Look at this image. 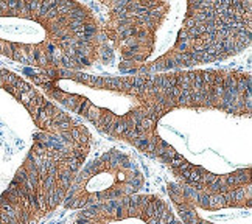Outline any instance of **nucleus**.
I'll use <instances>...</instances> for the list:
<instances>
[{
	"label": "nucleus",
	"mask_w": 252,
	"mask_h": 224,
	"mask_svg": "<svg viewBox=\"0 0 252 224\" xmlns=\"http://www.w3.org/2000/svg\"><path fill=\"white\" fill-rule=\"evenodd\" d=\"M48 100L86 118L100 132L129 144L168 167L181 153L158 132L176 109H212L251 117L252 77L232 69H191L153 75H91L25 69Z\"/></svg>",
	"instance_id": "1"
},
{
	"label": "nucleus",
	"mask_w": 252,
	"mask_h": 224,
	"mask_svg": "<svg viewBox=\"0 0 252 224\" xmlns=\"http://www.w3.org/2000/svg\"><path fill=\"white\" fill-rule=\"evenodd\" d=\"M0 55L34 70L114 63L100 19L77 0H0Z\"/></svg>",
	"instance_id": "2"
},
{
	"label": "nucleus",
	"mask_w": 252,
	"mask_h": 224,
	"mask_svg": "<svg viewBox=\"0 0 252 224\" xmlns=\"http://www.w3.org/2000/svg\"><path fill=\"white\" fill-rule=\"evenodd\" d=\"M252 42V2L189 0L173 47L134 75H153L213 64L240 55Z\"/></svg>",
	"instance_id": "3"
},
{
	"label": "nucleus",
	"mask_w": 252,
	"mask_h": 224,
	"mask_svg": "<svg viewBox=\"0 0 252 224\" xmlns=\"http://www.w3.org/2000/svg\"><path fill=\"white\" fill-rule=\"evenodd\" d=\"M70 181L46 142L34 139L25 160L0 195V224H33L63 204Z\"/></svg>",
	"instance_id": "4"
},
{
	"label": "nucleus",
	"mask_w": 252,
	"mask_h": 224,
	"mask_svg": "<svg viewBox=\"0 0 252 224\" xmlns=\"http://www.w3.org/2000/svg\"><path fill=\"white\" fill-rule=\"evenodd\" d=\"M108 19L101 22L114 51L120 53L122 73L134 75L154 53L158 32L172 5L164 0H98Z\"/></svg>",
	"instance_id": "5"
},
{
	"label": "nucleus",
	"mask_w": 252,
	"mask_h": 224,
	"mask_svg": "<svg viewBox=\"0 0 252 224\" xmlns=\"http://www.w3.org/2000/svg\"><path fill=\"white\" fill-rule=\"evenodd\" d=\"M145 187V173L131 154L112 148L87 163L70 184L63 206L67 210L120 201Z\"/></svg>",
	"instance_id": "6"
},
{
	"label": "nucleus",
	"mask_w": 252,
	"mask_h": 224,
	"mask_svg": "<svg viewBox=\"0 0 252 224\" xmlns=\"http://www.w3.org/2000/svg\"><path fill=\"white\" fill-rule=\"evenodd\" d=\"M0 87L11 94L28 111L39 131L53 134L77 146H92V134L83 123L59 109L58 104L50 101L33 84L5 67H0Z\"/></svg>",
	"instance_id": "7"
},
{
	"label": "nucleus",
	"mask_w": 252,
	"mask_h": 224,
	"mask_svg": "<svg viewBox=\"0 0 252 224\" xmlns=\"http://www.w3.org/2000/svg\"><path fill=\"white\" fill-rule=\"evenodd\" d=\"M168 168L172 170L177 182L204 193H231L251 185V167L238 168L226 175H217L201 165H195L179 154Z\"/></svg>",
	"instance_id": "8"
}]
</instances>
